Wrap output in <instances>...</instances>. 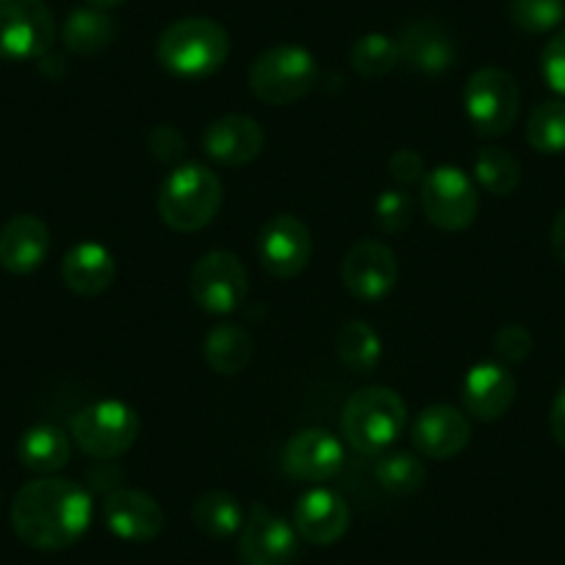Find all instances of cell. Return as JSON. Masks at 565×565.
<instances>
[{
    "mask_svg": "<svg viewBox=\"0 0 565 565\" xmlns=\"http://www.w3.org/2000/svg\"><path fill=\"white\" fill-rule=\"evenodd\" d=\"M95 515L92 493L67 477L25 482L12 502V530L36 552H62L86 535Z\"/></svg>",
    "mask_w": 565,
    "mask_h": 565,
    "instance_id": "6da1fadb",
    "label": "cell"
},
{
    "mask_svg": "<svg viewBox=\"0 0 565 565\" xmlns=\"http://www.w3.org/2000/svg\"><path fill=\"white\" fill-rule=\"evenodd\" d=\"M548 242H552V253L557 255V260H563L565 264V209L554 216L552 236H548Z\"/></svg>",
    "mask_w": 565,
    "mask_h": 565,
    "instance_id": "f35d334b",
    "label": "cell"
},
{
    "mask_svg": "<svg viewBox=\"0 0 565 565\" xmlns=\"http://www.w3.org/2000/svg\"><path fill=\"white\" fill-rule=\"evenodd\" d=\"M396 277H399V264H396L394 249L372 238L352 244L341 264L344 289L363 302L385 300L394 291Z\"/></svg>",
    "mask_w": 565,
    "mask_h": 565,
    "instance_id": "4fadbf2b",
    "label": "cell"
},
{
    "mask_svg": "<svg viewBox=\"0 0 565 565\" xmlns=\"http://www.w3.org/2000/svg\"><path fill=\"white\" fill-rule=\"evenodd\" d=\"M388 172L396 183L402 186H411V183H422L427 170H424V159L416 153V150H396L394 156L388 159Z\"/></svg>",
    "mask_w": 565,
    "mask_h": 565,
    "instance_id": "8d00e7d4",
    "label": "cell"
},
{
    "mask_svg": "<svg viewBox=\"0 0 565 565\" xmlns=\"http://www.w3.org/2000/svg\"><path fill=\"white\" fill-rule=\"evenodd\" d=\"M396 45H399V62L422 75H444L458 56L452 36L430 20L405 25L396 36Z\"/></svg>",
    "mask_w": 565,
    "mask_h": 565,
    "instance_id": "44dd1931",
    "label": "cell"
},
{
    "mask_svg": "<svg viewBox=\"0 0 565 565\" xmlns=\"http://www.w3.org/2000/svg\"><path fill=\"white\" fill-rule=\"evenodd\" d=\"M141 433V418L128 402L97 399L81 407L70 422V438L95 460L122 458Z\"/></svg>",
    "mask_w": 565,
    "mask_h": 565,
    "instance_id": "8992f818",
    "label": "cell"
},
{
    "mask_svg": "<svg viewBox=\"0 0 565 565\" xmlns=\"http://www.w3.org/2000/svg\"><path fill=\"white\" fill-rule=\"evenodd\" d=\"M347 449L341 438H335L322 427H308L295 433L282 447V469L300 482H324L344 469Z\"/></svg>",
    "mask_w": 565,
    "mask_h": 565,
    "instance_id": "5bb4252c",
    "label": "cell"
},
{
    "mask_svg": "<svg viewBox=\"0 0 565 565\" xmlns=\"http://www.w3.org/2000/svg\"><path fill=\"white\" fill-rule=\"evenodd\" d=\"M311 231L297 214H275L258 233V260L277 280H295L311 260Z\"/></svg>",
    "mask_w": 565,
    "mask_h": 565,
    "instance_id": "7c38bea8",
    "label": "cell"
},
{
    "mask_svg": "<svg viewBox=\"0 0 565 565\" xmlns=\"http://www.w3.org/2000/svg\"><path fill=\"white\" fill-rule=\"evenodd\" d=\"M255 344L244 328L233 322H222L205 335L203 355L211 372L222 374V377H236L253 361Z\"/></svg>",
    "mask_w": 565,
    "mask_h": 565,
    "instance_id": "d4e9b609",
    "label": "cell"
},
{
    "mask_svg": "<svg viewBox=\"0 0 565 565\" xmlns=\"http://www.w3.org/2000/svg\"><path fill=\"white\" fill-rule=\"evenodd\" d=\"M247 513L242 510V502L231 497L227 491H205L203 497L194 499L192 521L205 537L225 541L242 532Z\"/></svg>",
    "mask_w": 565,
    "mask_h": 565,
    "instance_id": "484cf974",
    "label": "cell"
},
{
    "mask_svg": "<svg viewBox=\"0 0 565 565\" xmlns=\"http://www.w3.org/2000/svg\"><path fill=\"white\" fill-rule=\"evenodd\" d=\"M189 291L200 311L227 317L242 306L249 291L247 266L227 249H211L192 266Z\"/></svg>",
    "mask_w": 565,
    "mask_h": 565,
    "instance_id": "ba28073f",
    "label": "cell"
},
{
    "mask_svg": "<svg viewBox=\"0 0 565 565\" xmlns=\"http://www.w3.org/2000/svg\"><path fill=\"white\" fill-rule=\"evenodd\" d=\"M300 554V535L295 524L269 510L253 504L238 532V557L244 565H291Z\"/></svg>",
    "mask_w": 565,
    "mask_h": 565,
    "instance_id": "8fae6325",
    "label": "cell"
},
{
    "mask_svg": "<svg viewBox=\"0 0 565 565\" xmlns=\"http://www.w3.org/2000/svg\"><path fill=\"white\" fill-rule=\"evenodd\" d=\"M56 40V20L45 0H0V58H42Z\"/></svg>",
    "mask_w": 565,
    "mask_h": 565,
    "instance_id": "30bf717a",
    "label": "cell"
},
{
    "mask_svg": "<svg viewBox=\"0 0 565 565\" xmlns=\"http://www.w3.org/2000/svg\"><path fill=\"white\" fill-rule=\"evenodd\" d=\"M231 56L225 25L211 18H183L161 31L156 58L175 78L200 81L220 73Z\"/></svg>",
    "mask_w": 565,
    "mask_h": 565,
    "instance_id": "7a4b0ae2",
    "label": "cell"
},
{
    "mask_svg": "<svg viewBox=\"0 0 565 565\" xmlns=\"http://www.w3.org/2000/svg\"><path fill=\"white\" fill-rule=\"evenodd\" d=\"M335 355L350 372L369 374L383 361V339L363 319H350L335 335Z\"/></svg>",
    "mask_w": 565,
    "mask_h": 565,
    "instance_id": "4316f807",
    "label": "cell"
},
{
    "mask_svg": "<svg viewBox=\"0 0 565 565\" xmlns=\"http://www.w3.org/2000/svg\"><path fill=\"white\" fill-rule=\"evenodd\" d=\"M508 14L524 34H548L565 23V0H510Z\"/></svg>",
    "mask_w": 565,
    "mask_h": 565,
    "instance_id": "1f68e13d",
    "label": "cell"
},
{
    "mask_svg": "<svg viewBox=\"0 0 565 565\" xmlns=\"http://www.w3.org/2000/svg\"><path fill=\"white\" fill-rule=\"evenodd\" d=\"M103 521L119 541L148 543L164 530V510L139 488H114L103 499Z\"/></svg>",
    "mask_w": 565,
    "mask_h": 565,
    "instance_id": "9a60e30c",
    "label": "cell"
},
{
    "mask_svg": "<svg viewBox=\"0 0 565 565\" xmlns=\"http://www.w3.org/2000/svg\"><path fill=\"white\" fill-rule=\"evenodd\" d=\"M374 480L380 482V488L394 497H407V493H416L418 488L427 480V469L418 460V455L413 452H383L377 455V463H374Z\"/></svg>",
    "mask_w": 565,
    "mask_h": 565,
    "instance_id": "f1b7e54d",
    "label": "cell"
},
{
    "mask_svg": "<svg viewBox=\"0 0 565 565\" xmlns=\"http://www.w3.org/2000/svg\"><path fill=\"white\" fill-rule=\"evenodd\" d=\"M411 441L418 455L433 460H449L463 452L471 441V422L466 411L455 405L424 407L411 427Z\"/></svg>",
    "mask_w": 565,
    "mask_h": 565,
    "instance_id": "2e32d148",
    "label": "cell"
},
{
    "mask_svg": "<svg viewBox=\"0 0 565 565\" xmlns=\"http://www.w3.org/2000/svg\"><path fill=\"white\" fill-rule=\"evenodd\" d=\"M73 438L56 427V424H34L23 433L18 444L20 463L40 477H51L70 463L73 455Z\"/></svg>",
    "mask_w": 565,
    "mask_h": 565,
    "instance_id": "603a6c76",
    "label": "cell"
},
{
    "mask_svg": "<svg viewBox=\"0 0 565 565\" xmlns=\"http://www.w3.org/2000/svg\"><path fill=\"white\" fill-rule=\"evenodd\" d=\"M416 200L407 189H383L374 200V222L383 233H399L413 222Z\"/></svg>",
    "mask_w": 565,
    "mask_h": 565,
    "instance_id": "d6a6232c",
    "label": "cell"
},
{
    "mask_svg": "<svg viewBox=\"0 0 565 565\" xmlns=\"http://www.w3.org/2000/svg\"><path fill=\"white\" fill-rule=\"evenodd\" d=\"M493 347H497V355L504 363H521L530 358L532 352V333L524 324H504L499 328V333L493 335Z\"/></svg>",
    "mask_w": 565,
    "mask_h": 565,
    "instance_id": "e575fe53",
    "label": "cell"
},
{
    "mask_svg": "<svg viewBox=\"0 0 565 565\" xmlns=\"http://www.w3.org/2000/svg\"><path fill=\"white\" fill-rule=\"evenodd\" d=\"M422 211L427 222L441 231H466L480 211L475 178L452 164L430 170L422 181Z\"/></svg>",
    "mask_w": 565,
    "mask_h": 565,
    "instance_id": "9c48e42d",
    "label": "cell"
},
{
    "mask_svg": "<svg viewBox=\"0 0 565 565\" xmlns=\"http://www.w3.org/2000/svg\"><path fill=\"white\" fill-rule=\"evenodd\" d=\"M548 427H552V436L557 441V447L565 452V385L557 391L552 402V413H548Z\"/></svg>",
    "mask_w": 565,
    "mask_h": 565,
    "instance_id": "74e56055",
    "label": "cell"
},
{
    "mask_svg": "<svg viewBox=\"0 0 565 565\" xmlns=\"http://www.w3.org/2000/svg\"><path fill=\"white\" fill-rule=\"evenodd\" d=\"M86 3L95 9H114V7H122L125 0H86Z\"/></svg>",
    "mask_w": 565,
    "mask_h": 565,
    "instance_id": "ab89813d",
    "label": "cell"
},
{
    "mask_svg": "<svg viewBox=\"0 0 565 565\" xmlns=\"http://www.w3.org/2000/svg\"><path fill=\"white\" fill-rule=\"evenodd\" d=\"M264 128L247 114H225L203 130V150L222 167H244L264 153Z\"/></svg>",
    "mask_w": 565,
    "mask_h": 565,
    "instance_id": "d6986e66",
    "label": "cell"
},
{
    "mask_svg": "<svg viewBox=\"0 0 565 565\" xmlns=\"http://www.w3.org/2000/svg\"><path fill=\"white\" fill-rule=\"evenodd\" d=\"M541 75L554 95L565 97V29H559L543 47Z\"/></svg>",
    "mask_w": 565,
    "mask_h": 565,
    "instance_id": "836d02e7",
    "label": "cell"
},
{
    "mask_svg": "<svg viewBox=\"0 0 565 565\" xmlns=\"http://www.w3.org/2000/svg\"><path fill=\"white\" fill-rule=\"evenodd\" d=\"M475 183L493 198H508L521 183V164L502 148H482L475 156Z\"/></svg>",
    "mask_w": 565,
    "mask_h": 565,
    "instance_id": "83f0119b",
    "label": "cell"
},
{
    "mask_svg": "<svg viewBox=\"0 0 565 565\" xmlns=\"http://www.w3.org/2000/svg\"><path fill=\"white\" fill-rule=\"evenodd\" d=\"M526 141L543 156L565 153V100H546L526 119Z\"/></svg>",
    "mask_w": 565,
    "mask_h": 565,
    "instance_id": "4dcf8cb0",
    "label": "cell"
},
{
    "mask_svg": "<svg viewBox=\"0 0 565 565\" xmlns=\"http://www.w3.org/2000/svg\"><path fill=\"white\" fill-rule=\"evenodd\" d=\"M222 209V181L205 164H178L159 189V216L178 233H198Z\"/></svg>",
    "mask_w": 565,
    "mask_h": 565,
    "instance_id": "277c9868",
    "label": "cell"
},
{
    "mask_svg": "<svg viewBox=\"0 0 565 565\" xmlns=\"http://www.w3.org/2000/svg\"><path fill=\"white\" fill-rule=\"evenodd\" d=\"M463 108L471 128L480 136H504L521 111V92L513 75L499 67H482L471 73L463 86Z\"/></svg>",
    "mask_w": 565,
    "mask_h": 565,
    "instance_id": "52a82bcc",
    "label": "cell"
},
{
    "mask_svg": "<svg viewBox=\"0 0 565 565\" xmlns=\"http://www.w3.org/2000/svg\"><path fill=\"white\" fill-rule=\"evenodd\" d=\"M117 40V23L106 9L81 7L67 14L62 25V42L75 56H97Z\"/></svg>",
    "mask_w": 565,
    "mask_h": 565,
    "instance_id": "cb8c5ba5",
    "label": "cell"
},
{
    "mask_svg": "<svg viewBox=\"0 0 565 565\" xmlns=\"http://www.w3.org/2000/svg\"><path fill=\"white\" fill-rule=\"evenodd\" d=\"M319 81V64L302 45H271L249 67V89L266 106H291L311 95Z\"/></svg>",
    "mask_w": 565,
    "mask_h": 565,
    "instance_id": "5b68a950",
    "label": "cell"
},
{
    "mask_svg": "<svg viewBox=\"0 0 565 565\" xmlns=\"http://www.w3.org/2000/svg\"><path fill=\"white\" fill-rule=\"evenodd\" d=\"M51 253V231L34 214H18L0 227V266L12 275H31Z\"/></svg>",
    "mask_w": 565,
    "mask_h": 565,
    "instance_id": "ffe728a7",
    "label": "cell"
},
{
    "mask_svg": "<svg viewBox=\"0 0 565 565\" xmlns=\"http://www.w3.org/2000/svg\"><path fill=\"white\" fill-rule=\"evenodd\" d=\"M399 64V45L388 34H363L350 47V67L361 78H383Z\"/></svg>",
    "mask_w": 565,
    "mask_h": 565,
    "instance_id": "f546056e",
    "label": "cell"
},
{
    "mask_svg": "<svg viewBox=\"0 0 565 565\" xmlns=\"http://www.w3.org/2000/svg\"><path fill=\"white\" fill-rule=\"evenodd\" d=\"M515 391L519 385L504 363L482 361L466 372L463 383H460V399H463L469 416L480 418V422H497L515 402Z\"/></svg>",
    "mask_w": 565,
    "mask_h": 565,
    "instance_id": "ac0fdd59",
    "label": "cell"
},
{
    "mask_svg": "<svg viewBox=\"0 0 565 565\" xmlns=\"http://www.w3.org/2000/svg\"><path fill=\"white\" fill-rule=\"evenodd\" d=\"M350 504L341 493L330 491V488H311L297 499L295 530L300 541L313 543V546L339 543L350 530Z\"/></svg>",
    "mask_w": 565,
    "mask_h": 565,
    "instance_id": "e0dca14e",
    "label": "cell"
},
{
    "mask_svg": "<svg viewBox=\"0 0 565 565\" xmlns=\"http://www.w3.org/2000/svg\"><path fill=\"white\" fill-rule=\"evenodd\" d=\"M148 148L161 164H178L186 156V139L175 125H156L148 136Z\"/></svg>",
    "mask_w": 565,
    "mask_h": 565,
    "instance_id": "d590c367",
    "label": "cell"
},
{
    "mask_svg": "<svg viewBox=\"0 0 565 565\" xmlns=\"http://www.w3.org/2000/svg\"><path fill=\"white\" fill-rule=\"evenodd\" d=\"M405 424V399L385 385H369L344 402L341 438L361 455H383L402 436Z\"/></svg>",
    "mask_w": 565,
    "mask_h": 565,
    "instance_id": "3957f363",
    "label": "cell"
},
{
    "mask_svg": "<svg viewBox=\"0 0 565 565\" xmlns=\"http://www.w3.org/2000/svg\"><path fill=\"white\" fill-rule=\"evenodd\" d=\"M117 277V260L111 249L103 247L100 242H81L64 255L62 260V280L73 295L97 297L111 289Z\"/></svg>",
    "mask_w": 565,
    "mask_h": 565,
    "instance_id": "7402d4cb",
    "label": "cell"
}]
</instances>
